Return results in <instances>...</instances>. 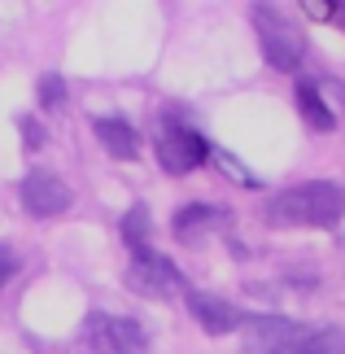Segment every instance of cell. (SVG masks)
<instances>
[{
	"mask_svg": "<svg viewBox=\"0 0 345 354\" xmlns=\"http://www.w3.org/2000/svg\"><path fill=\"white\" fill-rule=\"evenodd\" d=\"M22 145L26 149H39V145H44V127H39L35 118H22Z\"/></svg>",
	"mask_w": 345,
	"mask_h": 354,
	"instance_id": "cell-15",
	"label": "cell"
},
{
	"mask_svg": "<svg viewBox=\"0 0 345 354\" xmlns=\"http://www.w3.org/2000/svg\"><path fill=\"white\" fill-rule=\"evenodd\" d=\"M293 97H297V114L306 118L315 131H333L337 114L328 110V101L319 97V88H315V84H297V92H293Z\"/></svg>",
	"mask_w": 345,
	"mask_h": 354,
	"instance_id": "cell-11",
	"label": "cell"
},
{
	"mask_svg": "<svg viewBox=\"0 0 345 354\" xmlns=\"http://www.w3.org/2000/svg\"><path fill=\"white\" fill-rule=\"evenodd\" d=\"M13 271H18V258H13L5 245H0V289H5V284L13 280Z\"/></svg>",
	"mask_w": 345,
	"mask_h": 354,
	"instance_id": "cell-16",
	"label": "cell"
},
{
	"mask_svg": "<svg viewBox=\"0 0 345 354\" xmlns=\"http://www.w3.org/2000/svg\"><path fill=\"white\" fill-rule=\"evenodd\" d=\"M62 101H66V84H62V75H44V79H39V105H44V110H57Z\"/></svg>",
	"mask_w": 345,
	"mask_h": 354,
	"instance_id": "cell-14",
	"label": "cell"
},
{
	"mask_svg": "<svg viewBox=\"0 0 345 354\" xmlns=\"http://www.w3.org/2000/svg\"><path fill=\"white\" fill-rule=\"evenodd\" d=\"M66 206H71V188H66V180H57L53 171L35 167L22 180V210L26 214H35V219H53V214H62Z\"/></svg>",
	"mask_w": 345,
	"mask_h": 354,
	"instance_id": "cell-6",
	"label": "cell"
},
{
	"mask_svg": "<svg viewBox=\"0 0 345 354\" xmlns=\"http://www.w3.org/2000/svg\"><path fill=\"white\" fill-rule=\"evenodd\" d=\"M84 346L96 354H149V333L127 315L92 310L84 319Z\"/></svg>",
	"mask_w": 345,
	"mask_h": 354,
	"instance_id": "cell-2",
	"label": "cell"
},
{
	"mask_svg": "<svg viewBox=\"0 0 345 354\" xmlns=\"http://www.w3.org/2000/svg\"><path fill=\"white\" fill-rule=\"evenodd\" d=\"M122 241L131 245V254L149 250V210L144 206H131L127 214H122Z\"/></svg>",
	"mask_w": 345,
	"mask_h": 354,
	"instance_id": "cell-13",
	"label": "cell"
},
{
	"mask_svg": "<svg viewBox=\"0 0 345 354\" xmlns=\"http://www.w3.org/2000/svg\"><path fill=\"white\" fill-rule=\"evenodd\" d=\"M218 162H223V171H227V175H236V180H241V184H254V175H245L236 158H227V153H218Z\"/></svg>",
	"mask_w": 345,
	"mask_h": 354,
	"instance_id": "cell-17",
	"label": "cell"
},
{
	"mask_svg": "<svg viewBox=\"0 0 345 354\" xmlns=\"http://www.w3.org/2000/svg\"><path fill=\"white\" fill-rule=\"evenodd\" d=\"M345 214V188L333 180H310L297 188H284L275 193L267 206H262V219L275 227H337Z\"/></svg>",
	"mask_w": 345,
	"mask_h": 354,
	"instance_id": "cell-1",
	"label": "cell"
},
{
	"mask_svg": "<svg viewBox=\"0 0 345 354\" xmlns=\"http://www.w3.org/2000/svg\"><path fill=\"white\" fill-rule=\"evenodd\" d=\"M333 18H341V22H345V5H333Z\"/></svg>",
	"mask_w": 345,
	"mask_h": 354,
	"instance_id": "cell-18",
	"label": "cell"
},
{
	"mask_svg": "<svg viewBox=\"0 0 345 354\" xmlns=\"http://www.w3.org/2000/svg\"><path fill=\"white\" fill-rule=\"evenodd\" d=\"M241 333H245V350L250 354H280L301 333V324L284 315H245Z\"/></svg>",
	"mask_w": 345,
	"mask_h": 354,
	"instance_id": "cell-7",
	"label": "cell"
},
{
	"mask_svg": "<svg viewBox=\"0 0 345 354\" xmlns=\"http://www.w3.org/2000/svg\"><path fill=\"white\" fill-rule=\"evenodd\" d=\"M214 219H223V210H214V206H184V210H175V219H171V227H175V236H184V241H192V232H201L205 223H214Z\"/></svg>",
	"mask_w": 345,
	"mask_h": 354,
	"instance_id": "cell-12",
	"label": "cell"
},
{
	"mask_svg": "<svg viewBox=\"0 0 345 354\" xmlns=\"http://www.w3.org/2000/svg\"><path fill=\"white\" fill-rule=\"evenodd\" d=\"M188 310L210 337H223V333H232V328L245 324V310H236L232 302H223V297H214V293H197V289L188 293Z\"/></svg>",
	"mask_w": 345,
	"mask_h": 354,
	"instance_id": "cell-8",
	"label": "cell"
},
{
	"mask_svg": "<svg viewBox=\"0 0 345 354\" xmlns=\"http://www.w3.org/2000/svg\"><path fill=\"white\" fill-rule=\"evenodd\" d=\"M158 162L167 167L171 175H188L197 171L205 158H210V145L197 127H184V122H162L158 127Z\"/></svg>",
	"mask_w": 345,
	"mask_h": 354,
	"instance_id": "cell-4",
	"label": "cell"
},
{
	"mask_svg": "<svg viewBox=\"0 0 345 354\" xmlns=\"http://www.w3.org/2000/svg\"><path fill=\"white\" fill-rule=\"evenodd\" d=\"M258 22V39H262V57H267L275 71H297L301 57H306V39L288 18H280V9H254Z\"/></svg>",
	"mask_w": 345,
	"mask_h": 354,
	"instance_id": "cell-3",
	"label": "cell"
},
{
	"mask_svg": "<svg viewBox=\"0 0 345 354\" xmlns=\"http://www.w3.org/2000/svg\"><path fill=\"white\" fill-rule=\"evenodd\" d=\"M280 354H345V333L333 328V324H324V328H306L301 324V333Z\"/></svg>",
	"mask_w": 345,
	"mask_h": 354,
	"instance_id": "cell-10",
	"label": "cell"
},
{
	"mask_svg": "<svg viewBox=\"0 0 345 354\" xmlns=\"http://www.w3.org/2000/svg\"><path fill=\"white\" fill-rule=\"evenodd\" d=\"M92 131H96V140L105 145V153L118 158V162H131L140 153V136H136V127L127 118H96Z\"/></svg>",
	"mask_w": 345,
	"mask_h": 354,
	"instance_id": "cell-9",
	"label": "cell"
},
{
	"mask_svg": "<svg viewBox=\"0 0 345 354\" xmlns=\"http://www.w3.org/2000/svg\"><path fill=\"white\" fill-rule=\"evenodd\" d=\"M127 284H131L136 293H144V297H171V293L184 289V276H179V267L171 263L167 254L140 250V254H131Z\"/></svg>",
	"mask_w": 345,
	"mask_h": 354,
	"instance_id": "cell-5",
	"label": "cell"
}]
</instances>
